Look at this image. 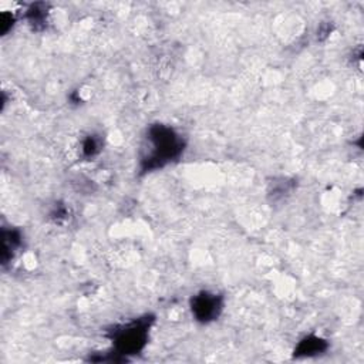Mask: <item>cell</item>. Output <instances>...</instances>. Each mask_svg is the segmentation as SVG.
<instances>
[{
    "label": "cell",
    "mask_w": 364,
    "mask_h": 364,
    "mask_svg": "<svg viewBox=\"0 0 364 364\" xmlns=\"http://www.w3.org/2000/svg\"><path fill=\"white\" fill-rule=\"evenodd\" d=\"M182 149V139L172 128L165 125L151 127L146 134V145L144 146V169L149 171L166 165L178 158Z\"/></svg>",
    "instance_id": "1"
},
{
    "label": "cell",
    "mask_w": 364,
    "mask_h": 364,
    "mask_svg": "<svg viewBox=\"0 0 364 364\" xmlns=\"http://www.w3.org/2000/svg\"><path fill=\"white\" fill-rule=\"evenodd\" d=\"M146 340V321L131 323L115 336L117 347L124 354H132L142 348Z\"/></svg>",
    "instance_id": "2"
},
{
    "label": "cell",
    "mask_w": 364,
    "mask_h": 364,
    "mask_svg": "<svg viewBox=\"0 0 364 364\" xmlns=\"http://www.w3.org/2000/svg\"><path fill=\"white\" fill-rule=\"evenodd\" d=\"M222 310V299L209 291H202L196 294L192 300V313L196 320L208 323L215 320Z\"/></svg>",
    "instance_id": "3"
},
{
    "label": "cell",
    "mask_w": 364,
    "mask_h": 364,
    "mask_svg": "<svg viewBox=\"0 0 364 364\" xmlns=\"http://www.w3.org/2000/svg\"><path fill=\"white\" fill-rule=\"evenodd\" d=\"M323 341L320 338H304L303 341H300L299 347H297V354H306V355H310L313 353H318L323 347H321Z\"/></svg>",
    "instance_id": "4"
},
{
    "label": "cell",
    "mask_w": 364,
    "mask_h": 364,
    "mask_svg": "<svg viewBox=\"0 0 364 364\" xmlns=\"http://www.w3.org/2000/svg\"><path fill=\"white\" fill-rule=\"evenodd\" d=\"M98 148H100V144L94 136L88 138L82 145V151L85 155H94L98 151Z\"/></svg>",
    "instance_id": "5"
}]
</instances>
